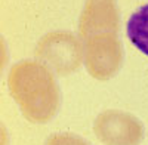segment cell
<instances>
[{"label":"cell","mask_w":148,"mask_h":145,"mask_svg":"<svg viewBox=\"0 0 148 145\" xmlns=\"http://www.w3.org/2000/svg\"><path fill=\"white\" fill-rule=\"evenodd\" d=\"M9 93L28 122L43 124L59 108V88L52 70L40 61H21L8 74Z\"/></svg>","instance_id":"obj_1"},{"label":"cell","mask_w":148,"mask_h":145,"mask_svg":"<svg viewBox=\"0 0 148 145\" xmlns=\"http://www.w3.org/2000/svg\"><path fill=\"white\" fill-rule=\"evenodd\" d=\"M34 55L59 76H70L80 68L84 47L74 34L68 31H52L39 40Z\"/></svg>","instance_id":"obj_2"},{"label":"cell","mask_w":148,"mask_h":145,"mask_svg":"<svg viewBox=\"0 0 148 145\" xmlns=\"http://www.w3.org/2000/svg\"><path fill=\"white\" fill-rule=\"evenodd\" d=\"M84 65L95 80L113 79L123 65V47L117 33H101L86 39Z\"/></svg>","instance_id":"obj_3"},{"label":"cell","mask_w":148,"mask_h":145,"mask_svg":"<svg viewBox=\"0 0 148 145\" xmlns=\"http://www.w3.org/2000/svg\"><path fill=\"white\" fill-rule=\"evenodd\" d=\"M93 133L104 145H139L144 138V126L130 113L105 110L95 118Z\"/></svg>","instance_id":"obj_4"},{"label":"cell","mask_w":148,"mask_h":145,"mask_svg":"<svg viewBox=\"0 0 148 145\" xmlns=\"http://www.w3.org/2000/svg\"><path fill=\"white\" fill-rule=\"evenodd\" d=\"M120 16L116 0H86L79 19V34L89 39L101 33H117Z\"/></svg>","instance_id":"obj_5"},{"label":"cell","mask_w":148,"mask_h":145,"mask_svg":"<svg viewBox=\"0 0 148 145\" xmlns=\"http://www.w3.org/2000/svg\"><path fill=\"white\" fill-rule=\"evenodd\" d=\"M127 37L136 49L148 56V5L141 6L129 18Z\"/></svg>","instance_id":"obj_6"},{"label":"cell","mask_w":148,"mask_h":145,"mask_svg":"<svg viewBox=\"0 0 148 145\" xmlns=\"http://www.w3.org/2000/svg\"><path fill=\"white\" fill-rule=\"evenodd\" d=\"M46 145H89V144L83 141L80 136H76L73 133H56L47 139Z\"/></svg>","instance_id":"obj_7"}]
</instances>
